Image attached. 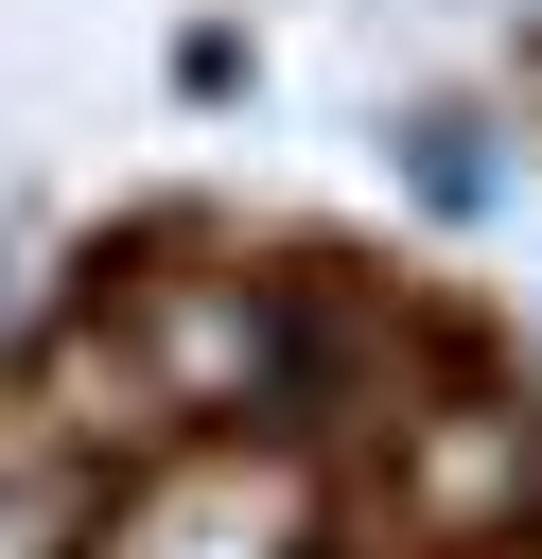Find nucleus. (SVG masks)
Returning a JSON list of instances; mask_svg holds the SVG:
<instances>
[{"label":"nucleus","mask_w":542,"mask_h":559,"mask_svg":"<svg viewBox=\"0 0 542 559\" xmlns=\"http://www.w3.org/2000/svg\"><path fill=\"white\" fill-rule=\"evenodd\" d=\"M105 349H122V384H140V419H157V437H175V419H262V402H297V384H315L297 297H280V280H245V262H210V280H140V297L105 314Z\"/></svg>","instance_id":"f257e3e1"},{"label":"nucleus","mask_w":542,"mask_h":559,"mask_svg":"<svg viewBox=\"0 0 542 559\" xmlns=\"http://www.w3.org/2000/svg\"><path fill=\"white\" fill-rule=\"evenodd\" d=\"M385 437H402V524H420V542L507 524V507H525V472H542L507 402H420V419H385Z\"/></svg>","instance_id":"f03ea898"},{"label":"nucleus","mask_w":542,"mask_h":559,"mask_svg":"<svg viewBox=\"0 0 542 559\" xmlns=\"http://www.w3.org/2000/svg\"><path fill=\"white\" fill-rule=\"evenodd\" d=\"M87 507H105V454L52 402H0V559H87Z\"/></svg>","instance_id":"7ed1b4c3"}]
</instances>
